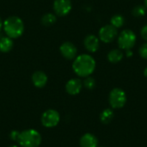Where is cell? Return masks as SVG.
Listing matches in <instances>:
<instances>
[{"label": "cell", "instance_id": "4fadbf2b", "mask_svg": "<svg viewBox=\"0 0 147 147\" xmlns=\"http://www.w3.org/2000/svg\"><path fill=\"white\" fill-rule=\"evenodd\" d=\"M80 147H98V139L90 133H86L79 140Z\"/></svg>", "mask_w": 147, "mask_h": 147}, {"label": "cell", "instance_id": "8992f818", "mask_svg": "<svg viewBox=\"0 0 147 147\" xmlns=\"http://www.w3.org/2000/svg\"><path fill=\"white\" fill-rule=\"evenodd\" d=\"M59 121H60L59 113L53 109H49L44 111L40 117V122L42 126L47 128H53L57 127Z\"/></svg>", "mask_w": 147, "mask_h": 147}, {"label": "cell", "instance_id": "d6986e66", "mask_svg": "<svg viewBox=\"0 0 147 147\" xmlns=\"http://www.w3.org/2000/svg\"><path fill=\"white\" fill-rule=\"evenodd\" d=\"M146 8L145 5H141V4H139V5H136L133 9H132V14L134 16H136V17H141V16H144L146 14Z\"/></svg>", "mask_w": 147, "mask_h": 147}, {"label": "cell", "instance_id": "f1b7e54d", "mask_svg": "<svg viewBox=\"0 0 147 147\" xmlns=\"http://www.w3.org/2000/svg\"><path fill=\"white\" fill-rule=\"evenodd\" d=\"M98 147H106V146H98Z\"/></svg>", "mask_w": 147, "mask_h": 147}, {"label": "cell", "instance_id": "ffe728a7", "mask_svg": "<svg viewBox=\"0 0 147 147\" xmlns=\"http://www.w3.org/2000/svg\"><path fill=\"white\" fill-rule=\"evenodd\" d=\"M96 84V83L95 78L90 77V76H89L87 78H84V80L83 82V86L84 88H86L87 90H90L95 89Z\"/></svg>", "mask_w": 147, "mask_h": 147}, {"label": "cell", "instance_id": "6da1fadb", "mask_svg": "<svg viewBox=\"0 0 147 147\" xmlns=\"http://www.w3.org/2000/svg\"><path fill=\"white\" fill-rule=\"evenodd\" d=\"M96 63L95 59L90 54H80L74 59L72 63V70L76 75L80 78H87L91 76L95 71Z\"/></svg>", "mask_w": 147, "mask_h": 147}, {"label": "cell", "instance_id": "2e32d148", "mask_svg": "<svg viewBox=\"0 0 147 147\" xmlns=\"http://www.w3.org/2000/svg\"><path fill=\"white\" fill-rule=\"evenodd\" d=\"M14 46V42L11 38L8 36L2 37L0 39V51L2 53H8L9 52Z\"/></svg>", "mask_w": 147, "mask_h": 147}, {"label": "cell", "instance_id": "cb8c5ba5", "mask_svg": "<svg viewBox=\"0 0 147 147\" xmlns=\"http://www.w3.org/2000/svg\"><path fill=\"white\" fill-rule=\"evenodd\" d=\"M126 55H127V57H128V58L132 57V56H133V51H132V49L127 50V51H126Z\"/></svg>", "mask_w": 147, "mask_h": 147}, {"label": "cell", "instance_id": "ba28073f", "mask_svg": "<svg viewBox=\"0 0 147 147\" xmlns=\"http://www.w3.org/2000/svg\"><path fill=\"white\" fill-rule=\"evenodd\" d=\"M72 8L71 0H54L53 1V10L59 16H67Z\"/></svg>", "mask_w": 147, "mask_h": 147}, {"label": "cell", "instance_id": "484cf974", "mask_svg": "<svg viewBox=\"0 0 147 147\" xmlns=\"http://www.w3.org/2000/svg\"><path fill=\"white\" fill-rule=\"evenodd\" d=\"M2 28H3V22H2V19H1V17H0V32H1Z\"/></svg>", "mask_w": 147, "mask_h": 147}, {"label": "cell", "instance_id": "52a82bcc", "mask_svg": "<svg viewBox=\"0 0 147 147\" xmlns=\"http://www.w3.org/2000/svg\"><path fill=\"white\" fill-rule=\"evenodd\" d=\"M118 29L111 24L102 26L98 32V38L103 43H111L118 36Z\"/></svg>", "mask_w": 147, "mask_h": 147}, {"label": "cell", "instance_id": "44dd1931", "mask_svg": "<svg viewBox=\"0 0 147 147\" xmlns=\"http://www.w3.org/2000/svg\"><path fill=\"white\" fill-rule=\"evenodd\" d=\"M139 54L141 58L147 59V41L143 43L139 48Z\"/></svg>", "mask_w": 147, "mask_h": 147}, {"label": "cell", "instance_id": "5bb4252c", "mask_svg": "<svg viewBox=\"0 0 147 147\" xmlns=\"http://www.w3.org/2000/svg\"><path fill=\"white\" fill-rule=\"evenodd\" d=\"M123 57H124L123 52L120 48H115V49L110 50L107 55L108 60L111 64H117V63L121 62L122 60Z\"/></svg>", "mask_w": 147, "mask_h": 147}, {"label": "cell", "instance_id": "83f0119b", "mask_svg": "<svg viewBox=\"0 0 147 147\" xmlns=\"http://www.w3.org/2000/svg\"><path fill=\"white\" fill-rule=\"evenodd\" d=\"M9 147H20V146H16V145H12V146H10Z\"/></svg>", "mask_w": 147, "mask_h": 147}, {"label": "cell", "instance_id": "4316f807", "mask_svg": "<svg viewBox=\"0 0 147 147\" xmlns=\"http://www.w3.org/2000/svg\"><path fill=\"white\" fill-rule=\"evenodd\" d=\"M145 6H146V8L147 9V0H145V4H144Z\"/></svg>", "mask_w": 147, "mask_h": 147}, {"label": "cell", "instance_id": "8fae6325", "mask_svg": "<svg viewBox=\"0 0 147 147\" xmlns=\"http://www.w3.org/2000/svg\"><path fill=\"white\" fill-rule=\"evenodd\" d=\"M84 46L90 53H96L100 47V40L95 34H88L84 40Z\"/></svg>", "mask_w": 147, "mask_h": 147}, {"label": "cell", "instance_id": "277c9868", "mask_svg": "<svg viewBox=\"0 0 147 147\" xmlns=\"http://www.w3.org/2000/svg\"><path fill=\"white\" fill-rule=\"evenodd\" d=\"M137 40V36L135 33L131 29H123L117 36L118 47L121 50H130L132 49Z\"/></svg>", "mask_w": 147, "mask_h": 147}, {"label": "cell", "instance_id": "30bf717a", "mask_svg": "<svg viewBox=\"0 0 147 147\" xmlns=\"http://www.w3.org/2000/svg\"><path fill=\"white\" fill-rule=\"evenodd\" d=\"M83 82L79 78H71L65 84V91L71 96L78 95L83 89Z\"/></svg>", "mask_w": 147, "mask_h": 147}, {"label": "cell", "instance_id": "d4e9b609", "mask_svg": "<svg viewBox=\"0 0 147 147\" xmlns=\"http://www.w3.org/2000/svg\"><path fill=\"white\" fill-rule=\"evenodd\" d=\"M144 76L147 78V66L145 68V70H144Z\"/></svg>", "mask_w": 147, "mask_h": 147}, {"label": "cell", "instance_id": "ac0fdd59", "mask_svg": "<svg viewBox=\"0 0 147 147\" xmlns=\"http://www.w3.org/2000/svg\"><path fill=\"white\" fill-rule=\"evenodd\" d=\"M56 21H57V17L53 13H46L41 17V23L46 27L52 26L56 22Z\"/></svg>", "mask_w": 147, "mask_h": 147}, {"label": "cell", "instance_id": "7c38bea8", "mask_svg": "<svg viewBox=\"0 0 147 147\" xmlns=\"http://www.w3.org/2000/svg\"><path fill=\"white\" fill-rule=\"evenodd\" d=\"M31 79H32L33 84L36 88H39V89L45 87L47 84V81H48V78H47V74L42 71H34L32 75Z\"/></svg>", "mask_w": 147, "mask_h": 147}, {"label": "cell", "instance_id": "5b68a950", "mask_svg": "<svg viewBox=\"0 0 147 147\" xmlns=\"http://www.w3.org/2000/svg\"><path fill=\"white\" fill-rule=\"evenodd\" d=\"M127 101L126 92L121 88H114L109 95V103L113 109H122Z\"/></svg>", "mask_w": 147, "mask_h": 147}, {"label": "cell", "instance_id": "7a4b0ae2", "mask_svg": "<svg viewBox=\"0 0 147 147\" xmlns=\"http://www.w3.org/2000/svg\"><path fill=\"white\" fill-rule=\"evenodd\" d=\"M3 28L7 36L11 39L19 38L24 32V23L22 20L16 16L5 19L3 22Z\"/></svg>", "mask_w": 147, "mask_h": 147}, {"label": "cell", "instance_id": "9c48e42d", "mask_svg": "<svg viewBox=\"0 0 147 147\" xmlns=\"http://www.w3.org/2000/svg\"><path fill=\"white\" fill-rule=\"evenodd\" d=\"M59 51H60L62 56L69 60L74 59L77 57V53H78V49H77L76 46L70 41L64 42L60 46Z\"/></svg>", "mask_w": 147, "mask_h": 147}, {"label": "cell", "instance_id": "603a6c76", "mask_svg": "<svg viewBox=\"0 0 147 147\" xmlns=\"http://www.w3.org/2000/svg\"><path fill=\"white\" fill-rule=\"evenodd\" d=\"M140 34H141V37L143 38V40L147 41V24L142 27V28L140 30Z\"/></svg>", "mask_w": 147, "mask_h": 147}, {"label": "cell", "instance_id": "3957f363", "mask_svg": "<svg viewBox=\"0 0 147 147\" xmlns=\"http://www.w3.org/2000/svg\"><path fill=\"white\" fill-rule=\"evenodd\" d=\"M42 137L40 134L33 128H29L20 133L18 145L21 147H39L41 145Z\"/></svg>", "mask_w": 147, "mask_h": 147}, {"label": "cell", "instance_id": "e0dca14e", "mask_svg": "<svg viewBox=\"0 0 147 147\" xmlns=\"http://www.w3.org/2000/svg\"><path fill=\"white\" fill-rule=\"evenodd\" d=\"M125 18L121 14H116L115 16H113L110 19V24L112 26H114L115 28H116L117 29L120 28H122L125 24Z\"/></svg>", "mask_w": 147, "mask_h": 147}, {"label": "cell", "instance_id": "7402d4cb", "mask_svg": "<svg viewBox=\"0 0 147 147\" xmlns=\"http://www.w3.org/2000/svg\"><path fill=\"white\" fill-rule=\"evenodd\" d=\"M20 133L19 131L17 130H13L10 132L9 134V138L12 141H15V142H17L18 141V139H19V136H20Z\"/></svg>", "mask_w": 147, "mask_h": 147}, {"label": "cell", "instance_id": "9a60e30c", "mask_svg": "<svg viewBox=\"0 0 147 147\" xmlns=\"http://www.w3.org/2000/svg\"><path fill=\"white\" fill-rule=\"evenodd\" d=\"M115 117V115H114V111H113V109H105L104 110L102 111V113L100 114V121L102 124H109L113 119Z\"/></svg>", "mask_w": 147, "mask_h": 147}]
</instances>
